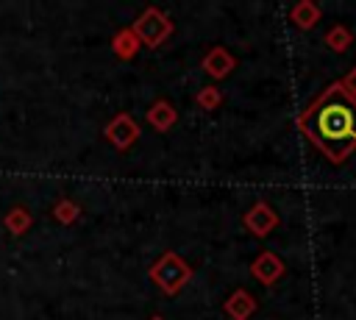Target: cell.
<instances>
[{"mask_svg": "<svg viewBox=\"0 0 356 320\" xmlns=\"http://www.w3.org/2000/svg\"><path fill=\"white\" fill-rule=\"evenodd\" d=\"M298 125L331 161H345L356 147V100L334 83L300 114Z\"/></svg>", "mask_w": 356, "mask_h": 320, "instance_id": "1", "label": "cell"}, {"mask_svg": "<svg viewBox=\"0 0 356 320\" xmlns=\"http://www.w3.org/2000/svg\"><path fill=\"white\" fill-rule=\"evenodd\" d=\"M147 275H150V281H153L164 295H175V292H181V289L189 284L192 267H189L186 259H181L178 253L167 250L159 262H153V267H150Z\"/></svg>", "mask_w": 356, "mask_h": 320, "instance_id": "2", "label": "cell"}, {"mask_svg": "<svg viewBox=\"0 0 356 320\" xmlns=\"http://www.w3.org/2000/svg\"><path fill=\"white\" fill-rule=\"evenodd\" d=\"M131 31L136 33L139 45H145V47H159V45H164V39L172 33V22H170V17H167L161 8H145V11L136 17V22L131 25Z\"/></svg>", "mask_w": 356, "mask_h": 320, "instance_id": "3", "label": "cell"}, {"mask_svg": "<svg viewBox=\"0 0 356 320\" xmlns=\"http://www.w3.org/2000/svg\"><path fill=\"white\" fill-rule=\"evenodd\" d=\"M103 134H106V139H108L117 150H128V147L139 139V122H136L131 114L120 111V114H114V117L106 122Z\"/></svg>", "mask_w": 356, "mask_h": 320, "instance_id": "4", "label": "cell"}, {"mask_svg": "<svg viewBox=\"0 0 356 320\" xmlns=\"http://www.w3.org/2000/svg\"><path fill=\"white\" fill-rule=\"evenodd\" d=\"M242 223H245V228H248L253 237H267V234H273V231L278 228V214H275V209H273L270 203L259 200V203H253V206L242 214Z\"/></svg>", "mask_w": 356, "mask_h": 320, "instance_id": "5", "label": "cell"}, {"mask_svg": "<svg viewBox=\"0 0 356 320\" xmlns=\"http://www.w3.org/2000/svg\"><path fill=\"white\" fill-rule=\"evenodd\" d=\"M250 273H253V278H256L259 284L273 287L278 278H284L286 264L281 262V256H278V253H273V250H261V253L250 262Z\"/></svg>", "mask_w": 356, "mask_h": 320, "instance_id": "6", "label": "cell"}, {"mask_svg": "<svg viewBox=\"0 0 356 320\" xmlns=\"http://www.w3.org/2000/svg\"><path fill=\"white\" fill-rule=\"evenodd\" d=\"M234 67H236V58L231 56V50H225V47H220V45L211 47V50L203 56V70H206V75L214 78V81H222L225 75H231Z\"/></svg>", "mask_w": 356, "mask_h": 320, "instance_id": "7", "label": "cell"}, {"mask_svg": "<svg viewBox=\"0 0 356 320\" xmlns=\"http://www.w3.org/2000/svg\"><path fill=\"white\" fill-rule=\"evenodd\" d=\"M222 309H225V314L231 317V320H248L253 312H256V298L248 292V289H234L228 298H225V303H222Z\"/></svg>", "mask_w": 356, "mask_h": 320, "instance_id": "8", "label": "cell"}, {"mask_svg": "<svg viewBox=\"0 0 356 320\" xmlns=\"http://www.w3.org/2000/svg\"><path fill=\"white\" fill-rule=\"evenodd\" d=\"M145 117H147V125L150 128H156V131H170L172 125H175V120H178V111L172 109V103L170 100H156L147 111H145Z\"/></svg>", "mask_w": 356, "mask_h": 320, "instance_id": "9", "label": "cell"}, {"mask_svg": "<svg viewBox=\"0 0 356 320\" xmlns=\"http://www.w3.org/2000/svg\"><path fill=\"white\" fill-rule=\"evenodd\" d=\"M320 17H323V11H320V6L312 3V0H300V3H295V6L289 8V19H292L295 28H300V31L314 28V25L320 22Z\"/></svg>", "mask_w": 356, "mask_h": 320, "instance_id": "10", "label": "cell"}, {"mask_svg": "<svg viewBox=\"0 0 356 320\" xmlns=\"http://www.w3.org/2000/svg\"><path fill=\"white\" fill-rule=\"evenodd\" d=\"M139 39H136V33L131 31V28H120L117 33H114V39H111V50H114V56L117 58H122V61H131L136 53H139Z\"/></svg>", "mask_w": 356, "mask_h": 320, "instance_id": "11", "label": "cell"}, {"mask_svg": "<svg viewBox=\"0 0 356 320\" xmlns=\"http://www.w3.org/2000/svg\"><path fill=\"white\" fill-rule=\"evenodd\" d=\"M3 225H6V231H8V234L22 237V234H28V231H31V225H33V214H31L25 206H14L11 211H6Z\"/></svg>", "mask_w": 356, "mask_h": 320, "instance_id": "12", "label": "cell"}, {"mask_svg": "<svg viewBox=\"0 0 356 320\" xmlns=\"http://www.w3.org/2000/svg\"><path fill=\"white\" fill-rule=\"evenodd\" d=\"M325 45L334 50V53H345L350 45H353V33L348 25H334L328 33H325Z\"/></svg>", "mask_w": 356, "mask_h": 320, "instance_id": "13", "label": "cell"}, {"mask_svg": "<svg viewBox=\"0 0 356 320\" xmlns=\"http://www.w3.org/2000/svg\"><path fill=\"white\" fill-rule=\"evenodd\" d=\"M53 217H56V223H61V225H72V223H78V217H81V206H78L75 200H70V198H61V200H56V206H53Z\"/></svg>", "mask_w": 356, "mask_h": 320, "instance_id": "14", "label": "cell"}, {"mask_svg": "<svg viewBox=\"0 0 356 320\" xmlns=\"http://www.w3.org/2000/svg\"><path fill=\"white\" fill-rule=\"evenodd\" d=\"M195 103L203 109V111H214L222 106V89L220 86H203L197 95H195Z\"/></svg>", "mask_w": 356, "mask_h": 320, "instance_id": "15", "label": "cell"}, {"mask_svg": "<svg viewBox=\"0 0 356 320\" xmlns=\"http://www.w3.org/2000/svg\"><path fill=\"white\" fill-rule=\"evenodd\" d=\"M339 86H342V92H345L350 100H356V67H353V70L339 81Z\"/></svg>", "mask_w": 356, "mask_h": 320, "instance_id": "16", "label": "cell"}, {"mask_svg": "<svg viewBox=\"0 0 356 320\" xmlns=\"http://www.w3.org/2000/svg\"><path fill=\"white\" fill-rule=\"evenodd\" d=\"M150 320H164V317H161V314H153V317H150Z\"/></svg>", "mask_w": 356, "mask_h": 320, "instance_id": "17", "label": "cell"}]
</instances>
